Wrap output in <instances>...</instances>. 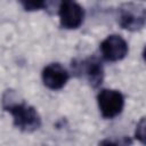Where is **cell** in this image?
I'll use <instances>...</instances> for the list:
<instances>
[{"instance_id": "1", "label": "cell", "mask_w": 146, "mask_h": 146, "mask_svg": "<svg viewBox=\"0 0 146 146\" xmlns=\"http://www.w3.org/2000/svg\"><path fill=\"white\" fill-rule=\"evenodd\" d=\"M2 107L13 115L14 125L24 132H33L41 125V117L36 110L25 103L18 100L11 90H7L2 97Z\"/></svg>"}, {"instance_id": "2", "label": "cell", "mask_w": 146, "mask_h": 146, "mask_svg": "<svg viewBox=\"0 0 146 146\" xmlns=\"http://www.w3.org/2000/svg\"><path fill=\"white\" fill-rule=\"evenodd\" d=\"M97 103L103 117L113 119L122 112L124 106V97L119 90L103 89L97 95Z\"/></svg>"}, {"instance_id": "3", "label": "cell", "mask_w": 146, "mask_h": 146, "mask_svg": "<svg viewBox=\"0 0 146 146\" xmlns=\"http://www.w3.org/2000/svg\"><path fill=\"white\" fill-rule=\"evenodd\" d=\"M58 16L60 25L64 29L73 30L78 29L83 23L84 10L78 2L72 0H64L59 2Z\"/></svg>"}, {"instance_id": "4", "label": "cell", "mask_w": 146, "mask_h": 146, "mask_svg": "<svg viewBox=\"0 0 146 146\" xmlns=\"http://www.w3.org/2000/svg\"><path fill=\"white\" fill-rule=\"evenodd\" d=\"M146 11L140 5L132 2L124 3L120 8V25L129 31L140 30L145 24Z\"/></svg>"}, {"instance_id": "5", "label": "cell", "mask_w": 146, "mask_h": 146, "mask_svg": "<svg viewBox=\"0 0 146 146\" xmlns=\"http://www.w3.org/2000/svg\"><path fill=\"white\" fill-rule=\"evenodd\" d=\"M74 65V72L79 75L81 74L92 88H97L102 84L104 79V68L102 63L96 57H90L81 60L79 64Z\"/></svg>"}, {"instance_id": "6", "label": "cell", "mask_w": 146, "mask_h": 146, "mask_svg": "<svg viewBox=\"0 0 146 146\" xmlns=\"http://www.w3.org/2000/svg\"><path fill=\"white\" fill-rule=\"evenodd\" d=\"M99 49L105 60L117 62V60L123 59L127 56L128 43L122 36L117 34H112L102 41Z\"/></svg>"}, {"instance_id": "7", "label": "cell", "mask_w": 146, "mask_h": 146, "mask_svg": "<svg viewBox=\"0 0 146 146\" xmlns=\"http://www.w3.org/2000/svg\"><path fill=\"white\" fill-rule=\"evenodd\" d=\"M42 81L43 84L51 90H58L62 89L66 82L68 81L70 74L67 70L62 66L59 63H51L48 64L42 70Z\"/></svg>"}, {"instance_id": "8", "label": "cell", "mask_w": 146, "mask_h": 146, "mask_svg": "<svg viewBox=\"0 0 146 146\" xmlns=\"http://www.w3.org/2000/svg\"><path fill=\"white\" fill-rule=\"evenodd\" d=\"M132 141L129 137H121L119 139H104L99 146H131Z\"/></svg>"}, {"instance_id": "9", "label": "cell", "mask_w": 146, "mask_h": 146, "mask_svg": "<svg viewBox=\"0 0 146 146\" xmlns=\"http://www.w3.org/2000/svg\"><path fill=\"white\" fill-rule=\"evenodd\" d=\"M22 5L25 10H39L47 8V2L44 1H22Z\"/></svg>"}, {"instance_id": "10", "label": "cell", "mask_w": 146, "mask_h": 146, "mask_svg": "<svg viewBox=\"0 0 146 146\" xmlns=\"http://www.w3.org/2000/svg\"><path fill=\"white\" fill-rule=\"evenodd\" d=\"M136 138L138 140H140V143H145V119L143 117L139 123L137 124V129H136Z\"/></svg>"}]
</instances>
